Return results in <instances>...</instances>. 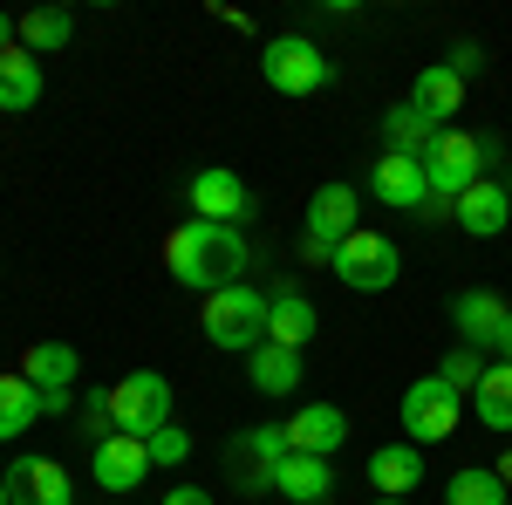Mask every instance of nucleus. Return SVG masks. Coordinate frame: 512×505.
<instances>
[{
  "label": "nucleus",
  "instance_id": "obj_1",
  "mask_svg": "<svg viewBox=\"0 0 512 505\" xmlns=\"http://www.w3.org/2000/svg\"><path fill=\"white\" fill-rule=\"evenodd\" d=\"M164 267H171V280L185 294H226V287H239V273H246V239H239V226L185 219L171 233V246H164Z\"/></svg>",
  "mask_w": 512,
  "mask_h": 505
},
{
  "label": "nucleus",
  "instance_id": "obj_27",
  "mask_svg": "<svg viewBox=\"0 0 512 505\" xmlns=\"http://www.w3.org/2000/svg\"><path fill=\"white\" fill-rule=\"evenodd\" d=\"M472 410H478V424H485V430L512 437V362L485 369V383L472 389Z\"/></svg>",
  "mask_w": 512,
  "mask_h": 505
},
{
  "label": "nucleus",
  "instance_id": "obj_15",
  "mask_svg": "<svg viewBox=\"0 0 512 505\" xmlns=\"http://www.w3.org/2000/svg\"><path fill=\"white\" fill-rule=\"evenodd\" d=\"M349 444V410L342 403H301L287 417V451H308V458H335Z\"/></svg>",
  "mask_w": 512,
  "mask_h": 505
},
{
  "label": "nucleus",
  "instance_id": "obj_11",
  "mask_svg": "<svg viewBox=\"0 0 512 505\" xmlns=\"http://www.w3.org/2000/svg\"><path fill=\"white\" fill-rule=\"evenodd\" d=\"M369 198L390 205V212H424L431 205V178H424V157H396L383 151L369 164Z\"/></svg>",
  "mask_w": 512,
  "mask_h": 505
},
{
  "label": "nucleus",
  "instance_id": "obj_31",
  "mask_svg": "<svg viewBox=\"0 0 512 505\" xmlns=\"http://www.w3.org/2000/svg\"><path fill=\"white\" fill-rule=\"evenodd\" d=\"M82 430H89V444L117 437V417H110V389H89V396H82Z\"/></svg>",
  "mask_w": 512,
  "mask_h": 505
},
{
  "label": "nucleus",
  "instance_id": "obj_19",
  "mask_svg": "<svg viewBox=\"0 0 512 505\" xmlns=\"http://www.w3.org/2000/svg\"><path fill=\"white\" fill-rule=\"evenodd\" d=\"M369 485H376V499H410V492L424 485V451H417V444H383V451H369Z\"/></svg>",
  "mask_w": 512,
  "mask_h": 505
},
{
  "label": "nucleus",
  "instance_id": "obj_34",
  "mask_svg": "<svg viewBox=\"0 0 512 505\" xmlns=\"http://www.w3.org/2000/svg\"><path fill=\"white\" fill-rule=\"evenodd\" d=\"M301 260H308V267H328V260H335V246H321V239L301 233Z\"/></svg>",
  "mask_w": 512,
  "mask_h": 505
},
{
  "label": "nucleus",
  "instance_id": "obj_6",
  "mask_svg": "<svg viewBox=\"0 0 512 505\" xmlns=\"http://www.w3.org/2000/svg\"><path fill=\"white\" fill-rule=\"evenodd\" d=\"M260 76L274 82L280 96H315V89H328V55H321L308 35H274L267 48H260Z\"/></svg>",
  "mask_w": 512,
  "mask_h": 505
},
{
  "label": "nucleus",
  "instance_id": "obj_12",
  "mask_svg": "<svg viewBox=\"0 0 512 505\" xmlns=\"http://www.w3.org/2000/svg\"><path fill=\"white\" fill-rule=\"evenodd\" d=\"M451 328H458L465 349H499L506 328H512V301H499L492 287H465V294L451 301Z\"/></svg>",
  "mask_w": 512,
  "mask_h": 505
},
{
  "label": "nucleus",
  "instance_id": "obj_16",
  "mask_svg": "<svg viewBox=\"0 0 512 505\" xmlns=\"http://www.w3.org/2000/svg\"><path fill=\"white\" fill-rule=\"evenodd\" d=\"M7 499L14 505H76V485L55 458H14L7 465Z\"/></svg>",
  "mask_w": 512,
  "mask_h": 505
},
{
  "label": "nucleus",
  "instance_id": "obj_7",
  "mask_svg": "<svg viewBox=\"0 0 512 505\" xmlns=\"http://www.w3.org/2000/svg\"><path fill=\"white\" fill-rule=\"evenodd\" d=\"M110 417H117L123 437H151V430L171 424V383L158 369H130L123 383H110Z\"/></svg>",
  "mask_w": 512,
  "mask_h": 505
},
{
  "label": "nucleus",
  "instance_id": "obj_14",
  "mask_svg": "<svg viewBox=\"0 0 512 505\" xmlns=\"http://www.w3.org/2000/svg\"><path fill=\"white\" fill-rule=\"evenodd\" d=\"M355 219H362V192H355L349 178H328L315 198H308V219H301V233L321 239V246H342L355 233Z\"/></svg>",
  "mask_w": 512,
  "mask_h": 505
},
{
  "label": "nucleus",
  "instance_id": "obj_10",
  "mask_svg": "<svg viewBox=\"0 0 512 505\" xmlns=\"http://www.w3.org/2000/svg\"><path fill=\"white\" fill-rule=\"evenodd\" d=\"M185 198H192V219H212V226H246L253 219V192L239 185V171H226V164L192 171Z\"/></svg>",
  "mask_w": 512,
  "mask_h": 505
},
{
  "label": "nucleus",
  "instance_id": "obj_26",
  "mask_svg": "<svg viewBox=\"0 0 512 505\" xmlns=\"http://www.w3.org/2000/svg\"><path fill=\"white\" fill-rule=\"evenodd\" d=\"M35 424H41V389L28 376H0V444L28 437Z\"/></svg>",
  "mask_w": 512,
  "mask_h": 505
},
{
  "label": "nucleus",
  "instance_id": "obj_17",
  "mask_svg": "<svg viewBox=\"0 0 512 505\" xmlns=\"http://www.w3.org/2000/svg\"><path fill=\"white\" fill-rule=\"evenodd\" d=\"M328 492H335V465L328 458H308V451H287L274 471V499L287 505H328Z\"/></svg>",
  "mask_w": 512,
  "mask_h": 505
},
{
  "label": "nucleus",
  "instance_id": "obj_3",
  "mask_svg": "<svg viewBox=\"0 0 512 505\" xmlns=\"http://www.w3.org/2000/svg\"><path fill=\"white\" fill-rule=\"evenodd\" d=\"M328 273H335L342 287H355V294H383V287H396V280H403V253H396V239H390V233H376V226H355V233L335 246Z\"/></svg>",
  "mask_w": 512,
  "mask_h": 505
},
{
  "label": "nucleus",
  "instance_id": "obj_24",
  "mask_svg": "<svg viewBox=\"0 0 512 505\" xmlns=\"http://www.w3.org/2000/svg\"><path fill=\"white\" fill-rule=\"evenodd\" d=\"M14 41H21L28 55H55V48L76 41V14H69V7H35V14L14 21Z\"/></svg>",
  "mask_w": 512,
  "mask_h": 505
},
{
  "label": "nucleus",
  "instance_id": "obj_4",
  "mask_svg": "<svg viewBox=\"0 0 512 505\" xmlns=\"http://www.w3.org/2000/svg\"><path fill=\"white\" fill-rule=\"evenodd\" d=\"M424 178H431V198L437 205H458V198L472 192L478 178H485V151H478L472 130H437V144L424 151Z\"/></svg>",
  "mask_w": 512,
  "mask_h": 505
},
{
  "label": "nucleus",
  "instance_id": "obj_13",
  "mask_svg": "<svg viewBox=\"0 0 512 505\" xmlns=\"http://www.w3.org/2000/svg\"><path fill=\"white\" fill-rule=\"evenodd\" d=\"M89 471H96V485H103V492H137V485H144V478H151V444H144V437H103V444H89Z\"/></svg>",
  "mask_w": 512,
  "mask_h": 505
},
{
  "label": "nucleus",
  "instance_id": "obj_20",
  "mask_svg": "<svg viewBox=\"0 0 512 505\" xmlns=\"http://www.w3.org/2000/svg\"><path fill=\"white\" fill-rule=\"evenodd\" d=\"M410 110H417V117H431L437 130H451V117L465 110V82L451 76L444 62H431V69H417V82H410Z\"/></svg>",
  "mask_w": 512,
  "mask_h": 505
},
{
  "label": "nucleus",
  "instance_id": "obj_21",
  "mask_svg": "<svg viewBox=\"0 0 512 505\" xmlns=\"http://www.w3.org/2000/svg\"><path fill=\"white\" fill-rule=\"evenodd\" d=\"M41 103V62L14 41V48H0V110H35Z\"/></svg>",
  "mask_w": 512,
  "mask_h": 505
},
{
  "label": "nucleus",
  "instance_id": "obj_28",
  "mask_svg": "<svg viewBox=\"0 0 512 505\" xmlns=\"http://www.w3.org/2000/svg\"><path fill=\"white\" fill-rule=\"evenodd\" d=\"M444 505H512V492H506V478H499L492 465H472V471H458V478H451Z\"/></svg>",
  "mask_w": 512,
  "mask_h": 505
},
{
  "label": "nucleus",
  "instance_id": "obj_30",
  "mask_svg": "<svg viewBox=\"0 0 512 505\" xmlns=\"http://www.w3.org/2000/svg\"><path fill=\"white\" fill-rule=\"evenodd\" d=\"M144 444H151V465H185V458H192V430H185V424L151 430Z\"/></svg>",
  "mask_w": 512,
  "mask_h": 505
},
{
  "label": "nucleus",
  "instance_id": "obj_5",
  "mask_svg": "<svg viewBox=\"0 0 512 505\" xmlns=\"http://www.w3.org/2000/svg\"><path fill=\"white\" fill-rule=\"evenodd\" d=\"M287 458V424H246L226 444V471L239 478L246 499H274V471Z\"/></svg>",
  "mask_w": 512,
  "mask_h": 505
},
{
  "label": "nucleus",
  "instance_id": "obj_36",
  "mask_svg": "<svg viewBox=\"0 0 512 505\" xmlns=\"http://www.w3.org/2000/svg\"><path fill=\"white\" fill-rule=\"evenodd\" d=\"M369 505H410V499H369Z\"/></svg>",
  "mask_w": 512,
  "mask_h": 505
},
{
  "label": "nucleus",
  "instance_id": "obj_25",
  "mask_svg": "<svg viewBox=\"0 0 512 505\" xmlns=\"http://www.w3.org/2000/svg\"><path fill=\"white\" fill-rule=\"evenodd\" d=\"M437 144V123L431 117H417L410 103H390L383 110V151H396V157H424Z\"/></svg>",
  "mask_w": 512,
  "mask_h": 505
},
{
  "label": "nucleus",
  "instance_id": "obj_29",
  "mask_svg": "<svg viewBox=\"0 0 512 505\" xmlns=\"http://www.w3.org/2000/svg\"><path fill=\"white\" fill-rule=\"evenodd\" d=\"M437 376H444V383H451L458 396H465V389H478V383H485V355L458 342V349H451L444 362H437Z\"/></svg>",
  "mask_w": 512,
  "mask_h": 505
},
{
  "label": "nucleus",
  "instance_id": "obj_33",
  "mask_svg": "<svg viewBox=\"0 0 512 505\" xmlns=\"http://www.w3.org/2000/svg\"><path fill=\"white\" fill-rule=\"evenodd\" d=\"M164 505H212V492H198V485H171Z\"/></svg>",
  "mask_w": 512,
  "mask_h": 505
},
{
  "label": "nucleus",
  "instance_id": "obj_23",
  "mask_svg": "<svg viewBox=\"0 0 512 505\" xmlns=\"http://www.w3.org/2000/svg\"><path fill=\"white\" fill-rule=\"evenodd\" d=\"M246 376L260 396H294L301 389V349H280V342H260L246 355Z\"/></svg>",
  "mask_w": 512,
  "mask_h": 505
},
{
  "label": "nucleus",
  "instance_id": "obj_18",
  "mask_svg": "<svg viewBox=\"0 0 512 505\" xmlns=\"http://www.w3.org/2000/svg\"><path fill=\"white\" fill-rule=\"evenodd\" d=\"M451 219H458V233H472V239L506 233V219H512V192L499 185V178H478L472 192L451 205Z\"/></svg>",
  "mask_w": 512,
  "mask_h": 505
},
{
  "label": "nucleus",
  "instance_id": "obj_8",
  "mask_svg": "<svg viewBox=\"0 0 512 505\" xmlns=\"http://www.w3.org/2000/svg\"><path fill=\"white\" fill-rule=\"evenodd\" d=\"M403 437H410L417 451L458 437V389L444 383V376H424V383L403 389Z\"/></svg>",
  "mask_w": 512,
  "mask_h": 505
},
{
  "label": "nucleus",
  "instance_id": "obj_9",
  "mask_svg": "<svg viewBox=\"0 0 512 505\" xmlns=\"http://www.w3.org/2000/svg\"><path fill=\"white\" fill-rule=\"evenodd\" d=\"M21 376L41 389V417H62L69 403H76V376H82V362L69 342H35V349L21 355Z\"/></svg>",
  "mask_w": 512,
  "mask_h": 505
},
{
  "label": "nucleus",
  "instance_id": "obj_22",
  "mask_svg": "<svg viewBox=\"0 0 512 505\" xmlns=\"http://www.w3.org/2000/svg\"><path fill=\"white\" fill-rule=\"evenodd\" d=\"M315 301L308 294H294V287H280L274 294V314H267V342H280V349H308L315 342Z\"/></svg>",
  "mask_w": 512,
  "mask_h": 505
},
{
  "label": "nucleus",
  "instance_id": "obj_2",
  "mask_svg": "<svg viewBox=\"0 0 512 505\" xmlns=\"http://www.w3.org/2000/svg\"><path fill=\"white\" fill-rule=\"evenodd\" d=\"M267 314H274V294H260V287H226V294H205V314H198V328H205V342L226 355H253L267 342Z\"/></svg>",
  "mask_w": 512,
  "mask_h": 505
},
{
  "label": "nucleus",
  "instance_id": "obj_37",
  "mask_svg": "<svg viewBox=\"0 0 512 505\" xmlns=\"http://www.w3.org/2000/svg\"><path fill=\"white\" fill-rule=\"evenodd\" d=\"M0 505H14V499H7V478H0Z\"/></svg>",
  "mask_w": 512,
  "mask_h": 505
},
{
  "label": "nucleus",
  "instance_id": "obj_32",
  "mask_svg": "<svg viewBox=\"0 0 512 505\" xmlns=\"http://www.w3.org/2000/svg\"><path fill=\"white\" fill-rule=\"evenodd\" d=\"M444 69H451V76H458V82H472L478 69H485V55H478V41H458V48H451V62H444Z\"/></svg>",
  "mask_w": 512,
  "mask_h": 505
},
{
  "label": "nucleus",
  "instance_id": "obj_35",
  "mask_svg": "<svg viewBox=\"0 0 512 505\" xmlns=\"http://www.w3.org/2000/svg\"><path fill=\"white\" fill-rule=\"evenodd\" d=\"M0 48H14V21L7 14H0Z\"/></svg>",
  "mask_w": 512,
  "mask_h": 505
}]
</instances>
